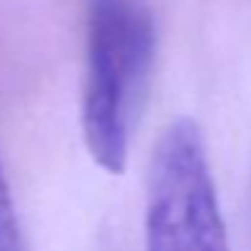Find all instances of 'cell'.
Segmentation results:
<instances>
[{
    "instance_id": "3",
    "label": "cell",
    "mask_w": 251,
    "mask_h": 251,
    "mask_svg": "<svg viewBox=\"0 0 251 251\" xmlns=\"http://www.w3.org/2000/svg\"><path fill=\"white\" fill-rule=\"evenodd\" d=\"M0 251H23L15 202L10 195V185L5 180L3 163H0Z\"/></svg>"
},
{
    "instance_id": "1",
    "label": "cell",
    "mask_w": 251,
    "mask_h": 251,
    "mask_svg": "<svg viewBox=\"0 0 251 251\" xmlns=\"http://www.w3.org/2000/svg\"><path fill=\"white\" fill-rule=\"evenodd\" d=\"M155 62V23L143 0H89L81 131L96 165L123 173Z\"/></svg>"
},
{
    "instance_id": "2",
    "label": "cell",
    "mask_w": 251,
    "mask_h": 251,
    "mask_svg": "<svg viewBox=\"0 0 251 251\" xmlns=\"http://www.w3.org/2000/svg\"><path fill=\"white\" fill-rule=\"evenodd\" d=\"M146 251H229L207 148L190 118L170 123L153 153Z\"/></svg>"
}]
</instances>
